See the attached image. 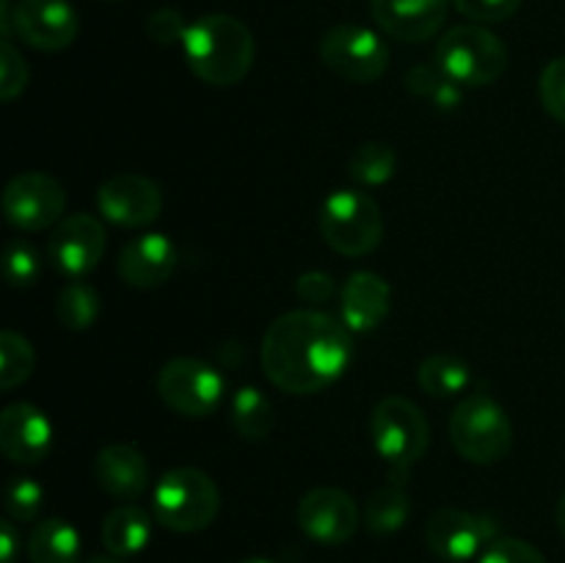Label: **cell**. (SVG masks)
<instances>
[{"label": "cell", "instance_id": "cell-3", "mask_svg": "<svg viewBox=\"0 0 565 563\" xmlns=\"http://www.w3.org/2000/svg\"><path fill=\"white\" fill-rule=\"evenodd\" d=\"M154 522L174 533H199L221 511V491L207 472L196 467L169 469L152 495Z\"/></svg>", "mask_w": 565, "mask_h": 563}, {"label": "cell", "instance_id": "cell-25", "mask_svg": "<svg viewBox=\"0 0 565 563\" xmlns=\"http://www.w3.org/2000/svg\"><path fill=\"white\" fill-rule=\"evenodd\" d=\"M417 381L428 395L452 397L467 390L472 373H469V364L463 359L452 357V353H434L419 364Z\"/></svg>", "mask_w": 565, "mask_h": 563}, {"label": "cell", "instance_id": "cell-26", "mask_svg": "<svg viewBox=\"0 0 565 563\" xmlns=\"http://www.w3.org/2000/svg\"><path fill=\"white\" fill-rule=\"evenodd\" d=\"M406 88L414 97L428 99L434 108L452 110L461 103V83L452 81L439 64H417L406 72Z\"/></svg>", "mask_w": 565, "mask_h": 563}, {"label": "cell", "instance_id": "cell-33", "mask_svg": "<svg viewBox=\"0 0 565 563\" xmlns=\"http://www.w3.org/2000/svg\"><path fill=\"white\" fill-rule=\"evenodd\" d=\"M28 86V64L20 50L11 44V39L0 42V97L6 103L20 97Z\"/></svg>", "mask_w": 565, "mask_h": 563}, {"label": "cell", "instance_id": "cell-34", "mask_svg": "<svg viewBox=\"0 0 565 563\" xmlns=\"http://www.w3.org/2000/svg\"><path fill=\"white\" fill-rule=\"evenodd\" d=\"M478 563H546V557L530 541L500 535L480 552Z\"/></svg>", "mask_w": 565, "mask_h": 563}, {"label": "cell", "instance_id": "cell-30", "mask_svg": "<svg viewBox=\"0 0 565 563\" xmlns=\"http://www.w3.org/2000/svg\"><path fill=\"white\" fill-rule=\"evenodd\" d=\"M44 489L33 478H11L9 486H6V511H9V519L14 522H31V519L39 517L42 511Z\"/></svg>", "mask_w": 565, "mask_h": 563}, {"label": "cell", "instance_id": "cell-20", "mask_svg": "<svg viewBox=\"0 0 565 563\" xmlns=\"http://www.w3.org/2000/svg\"><path fill=\"white\" fill-rule=\"evenodd\" d=\"M94 480L105 495L116 497V500H136L147 491L149 486V464L138 447L127 445V442H116V445L103 447L94 456Z\"/></svg>", "mask_w": 565, "mask_h": 563}, {"label": "cell", "instance_id": "cell-23", "mask_svg": "<svg viewBox=\"0 0 565 563\" xmlns=\"http://www.w3.org/2000/svg\"><path fill=\"white\" fill-rule=\"evenodd\" d=\"M31 563H81V535L64 519H44L28 539Z\"/></svg>", "mask_w": 565, "mask_h": 563}, {"label": "cell", "instance_id": "cell-11", "mask_svg": "<svg viewBox=\"0 0 565 563\" xmlns=\"http://www.w3.org/2000/svg\"><path fill=\"white\" fill-rule=\"evenodd\" d=\"M500 539L497 519L463 508H439L425 524V541L430 552L450 563H463L480 557V552Z\"/></svg>", "mask_w": 565, "mask_h": 563}, {"label": "cell", "instance_id": "cell-37", "mask_svg": "<svg viewBox=\"0 0 565 563\" xmlns=\"http://www.w3.org/2000/svg\"><path fill=\"white\" fill-rule=\"evenodd\" d=\"M337 293L334 276L326 270H309L296 279V296L303 304H326Z\"/></svg>", "mask_w": 565, "mask_h": 563}, {"label": "cell", "instance_id": "cell-6", "mask_svg": "<svg viewBox=\"0 0 565 563\" xmlns=\"http://www.w3.org/2000/svg\"><path fill=\"white\" fill-rule=\"evenodd\" d=\"M320 235L342 257H367L384 241V215L370 193L340 188L320 208Z\"/></svg>", "mask_w": 565, "mask_h": 563}, {"label": "cell", "instance_id": "cell-12", "mask_svg": "<svg viewBox=\"0 0 565 563\" xmlns=\"http://www.w3.org/2000/svg\"><path fill=\"white\" fill-rule=\"evenodd\" d=\"M81 33V17L70 0H17L11 6V36L39 53L66 50Z\"/></svg>", "mask_w": 565, "mask_h": 563}, {"label": "cell", "instance_id": "cell-41", "mask_svg": "<svg viewBox=\"0 0 565 563\" xmlns=\"http://www.w3.org/2000/svg\"><path fill=\"white\" fill-rule=\"evenodd\" d=\"M241 563H274V561H265V557H246V561Z\"/></svg>", "mask_w": 565, "mask_h": 563}, {"label": "cell", "instance_id": "cell-17", "mask_svg": "<svg viewBox=\"0 0 565 563\" xmlns=\"http://www.w3.org/2000/svg\"><path fill=\"white\" fill-rule=\"evenodd\" d=\"M53 445V425L33 403H9L0 412V450L14 464H39Z\"/></svg>", "mask_w": 565, "mask_h": 563}, {"label": "cell", "instance_id": "cell-28", "mask_svg": "<svg viewBox=\"0 0 565 563\" xmlns=\"http://www.w3.org/2000/svg\"><path fill=\"white\" fill-rule=\"evenodd\" d=\"M36 368V351L20 331H0V390L25 384Z\"/></svg>", "mask_w": 565, "mask_h": 563}, {"label": "cell", "instance_id": "cell-14", "mask_svg": "<svg viewBox=\"0 0 565 563\" xmlns=\"http://www.w3.org/2000/svg\"><path fill=\"white\" fill-rule=\"evenodd\" d=\"M97 208L110 224L125 226V230H141L160 219L163 193L152 177L116 174L99 185Z\"/></svg>", "mask_w": 565, "mask_h": 563}, {"label": "cell", "instance_id": "cell-10", "mask_svg": "<svg viewBox=\"0 0 565 563\" xmlns=\"http://www.w3.org/2000/svg\"><path fill=\"white\" fill-rule=\"evenodd\" d=\"M66 191L55 177L42 171L17 174L3 191V213L22 232H42L64 221Z\"/></svg>", "mask_w": 565, "mask_h": 563}, {"label": "cell", "instance_id": "cell-5", "mask_svg": "<svg viewBox=\"0 0 565 563\" xmlns=\"http://www.w3.org/2000/svg\"><path fill=\"white\" fill-rule=\"evenodd\" d=\"M450 439L458 456L478 467H489L511 453V417L489 392H472L452 412Z\"/></svg>", "mask_w": 565, "mask_h": 563}, {"label": "cell", "instance_id": "cell-31", "mask_svg": "<svg viewBox=\"0 0 565 563\" xmlns=\"http://www.w3.org/2000/svg\"><path fill=\"white\" fill-rule=\"evenodd\" d=\"M42 274V257L28 241H11L6 246V279L11 287H31Z\"/></svg>", "mask_w": 565, "mask_h": 563}, {"label": "cell", "instance_id": "cell-8", "mask_svg": "<svg viewBox=\"0 0 565 563\" xmlns=\"http://www.w3.org/2000/svg\"><path fill=\"white\" fill-rule=\"evenodd\" d=\"M320 61L348 83H373L390 70V47L364 25H334L320 39Z\"/></svg>", "mask_w": 565, "mask_h": 563}, {"label": "cell", "instance_id": "cell-40", "mask_svg": "<svg viewBox=\"0 0 565 563\" xmlns=\"http://www.w3.org/2000/svg\"><path fill=\"white\" fill-rule=\"evenodd\" d=\"M88 563H125V561H121V557H116V555H97V557H92Z\"/></svg>", "mask_w": 565, "mask_h": 563}, {"label": "cell", "instance_id": "cell-7", "mask_svg": "<svg viewBox=\"0 0 565 563\" xmlns=\"http://www.w3.org/2000/svg\"><path fill=\"white\" fill-rule=\"evenodd\" d=\"M436 64L456 83L469 88L491 86L508 70V47L486 25L450 28L436 44Z\"/></svg>", "mask_w": 565, "mask_h": 563}, {"label": "cell", "instance_id": "cell-39", "mask_svg": "<svg viewBox=\"0 0 565 563\" xmlns=\"http://www.w3.org/2000/svg\"><path fill=\"white\" fill-rule=\"evenodd\" d=\"M555 519H557V528H561V533L565 535V491L561 495V500H557V508H555Z\"/></svg>", "mask_w": 565, "mask_h": 563}, {"label": "cell", "instance_id": "cell-36", "mask_svg": "<svg viewBox=\"0 0 565 563\" xmlns=\"http://www.w3.org/2000/svg\"><path fill=\"white\" fill-rule=\"evenodd\" d=\"M185 31H188V25H185V20H182V14L177 9H169V6H166V9L152 11L147 20L149 39L158 44H163V47H169V44H177V42L182 44Z\"/></svg>", "mask_w": 565, "mask_h": 563}, {"label": "cell", "instance_id": "cell-21", "mask_svg": "<svg viewBox=\"0 0 565 563\" xmlns=\"http://www.w3.org/2000/svg\"><path fill=\"white\" fill-rule=\"evenodd\" d=\"M149 541H152V517L141 506L125 502L105 517L103 544L108 546L110 555H138V552L147 550Z\"/></svg>", "mask_w": 565, "mask_h": 563}, {"label": "cell", "instance_id": "cell-18", "mask_svg": "<svg viewBox=\"0 0 565 563\" xmlns=\"http://www.w3.org/2000/svg\"><path fill=\"white\" fill-rule=\"evenodd\" d=\"M177 259H180V252H177L169 235H163V232H143V235L125 243L116 268H119V276L130 287L152 290V287L169 282V276L177 270Z\"/></svg>", "mask_w": 565, "mask_h": 563}, {"label": "cell", "instance_id": "cell-16", "mask_svg": "<svg viewBox=\"0 0 565 563\" xmlns=\"http://www.w3.org/2000/svg\"><path fill=\"white\" fill-rule=\"evenodd\" d=\"M450 0H370V14L397 42H428L441 31Z\"/></svg>", "mask_w": 565, "mask_h": 563}, {"label": "cell", "instance_id": "cell-24", "mask_svg": "<svg viewBox=\"0 0 565 563\" xmlns=\"http://www.w3.org/2000/svg\"><path fill=\"white\" fill-rule=\"evenodd\" d=\"M232 425L246 442H265L274 434L276 412L270 397L257 386H241L232 397Z\"/></svg>", "mask_w": 565, "mask_h": 563}, {"label": "cell", "instance_id": "cell-2", "mask_svg": "<svg viewBox=\"0 0 565 563\" xmlns=\"http://www.w3.org/2000/svg\"><path fill=\"white\" fill-rule=\"evenodd\" d=\"M182 53L193 75L207 86L230 88L252 72L257 44L243 20L232 14H204L191 22Z\"/></svg>", "mask_w": 565, "mask_h": 563}, {"label": "cell", "instance_id": "cell-15", "mask_svg": "<svg viewBox=\"0 0 565 563\" xmlns=\"http://www.w3.org/2000/svg\"><path fill=\"white\" fill-rule=\"evenodd\" d=\"M298 528L303 535L326 546L345 544L359 528V508L348 491L337 486H318L298 502Z\"/></svg>", "mask_w": 565, "mask_h": 563}, {"label": "cell", "instance_id": "cell-38", "mask_svg": "<svg viewBox=\"0 0 565 563\" xmlns=\"http://www.w3.org/2000/svg\"><path fill=\"white\" fill-rule=\"evenodd\" d=\"M17 552H20V535H17L14 519H3L0 522V563H17Z\"/></svg>", "mask_w": 565, "mask_h": 563}, {"label": "cell", "instance_id": "cell-32", "mask_svg": "<svg viewBox=\"0 0 565 563\" xmlns=\"http://www.w3.org/2000/svg\"><path fill=\"white\" fill-rule=\"evenodd\" d=\"M539 94L546 114L565 125V55L544 66L539 81Z\"/></svg>", "mask_w": 565, "mask_h": 563}, {"label": "cell", "instance_id": "cell-4", "mask_svg": "<svg viewBox=\"0 0 565 563\" xmlns=\"http://www.w3.org/2000/svg\"><path fill=\"white\" fill-rule=\"evenodd\" d=\"M370 436L373 447L392 469V478L406 484V475L419 458L428 453L430 425L423 408L408 397L390 395L375 403L370 414Z\"/></svg>", "mask_w": 565, "mask_h": 563}, {"label": "cell", "instance_id": "cell-9", "mask_svg": "<svg viewBox=\"0 0 565 563\" xmlns=\"http://www.w3.org/2000/svg\"><path fill=\"white\" fill-rule=\"evenodd\" d=\"M158 392L166 406L182 417H210L224 401L226 381L213 364L180 357L163 364L158 373Z\"/></svg>", "mask_w": 565, "mask_h": 563}, {"label": "cell", "instance_id": "cell-13", "mask_svg": "<svg viewBox=\"0 0 565 563\" xmlns=\"http://www.w3.org/2000/svg\"><path fill=\"white\" fill-rule=\"evenodd\" d=\"M105 226L94 215L75 213L58 221L47 241V259L58 274L83 279L105 254Z\"/></svg>", "mask_w": 565, "mask_h": 563}, {"label": "cell", "instance_id": "cell-27", "mask_svg": "<svg viewBox=\"0 0 565 563\" xmlns=\"http://www.w3.org/2000/svg\"><path fill=\"white\" fill-rule=\"evenodd\" d=\"M55 315L61 326L72 331L92 329L99 315V296L88 282L72 279L61 287L58 301H55Z\"/></svg>", "mask_w": 565, "mask_h": 563}, {"label": "cell", "instance_id": "cell-1", "mask_svg": "<svg viewBox=\"0 0 565 563\" xmlns=\"http://www.w3.org/2000/svg\"><path fill=\"white\" fill-rule=\"evenodd\" d=\"M259 359L268 381L281 392L315 395L345 375L353 362V337L331 315L296 309L268 326Z\"/></svg>", "mask_w": 565, "mask_h": 563}, {"label": "cell", "instance_id": "cell-29", "mask_svg": "<svg viewBox=\"0 0 565 563\" xmlns=\"http://www.w3.org/2000/svg\"><path fill=\"white\" fill-rule=\"evenodd\" d=\"M353 180L359 185H384L395 177L397 171V152L384 141H370L353 152L351 163H348Z\"/></svg>", "mask_w": 565, "mask_h": 563}, {"label": "cell", "instance_id": "cell-19", "mask_svg": "<svg viewBox=\"0 0 565 563\" xmlns=\"http://www.w3.org/2000/svg\"><path fill=\"white\" fill-rule=\"evenodd\" d=\"M340 301L342 323L353 334H367V331L379 329L390 315L392 287L384 276L373 274V270H356L342 285Z\"/></svg>", "mask_w": 565, "mask_h": 563}, {"label": "cell", "instance_id": "cell-35", "mask_svg": "<svg viewBox=\"0 0 565 563\" xmlns=\"http://www.w3.org/2000/svg\"><path fill=\"white\" fill-rule=\"evenodd\" d=\"M458 14L467 20L478 22V25H494V22H505L522 9V0H452Z\"/></svg>", "mask_w": 565, "mask_h": 563}, {"label": "cell", "instance_id": "cell-22", "mask_svg": "<svg viewBox=\"0 0 565 563\" xmlns=\"http://www.w3.org/2000/svg\"><path fill=\"white\" fill-rule=\"evenodd\" d=\"M412 517V497H408L403 480L390 478L381 489L370 495L367 508H364V524L373 535H392L406 528Z\"/></svg>", "mask_w": 565, "mask_h": 563}]
</instances>
